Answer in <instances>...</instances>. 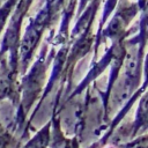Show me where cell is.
I'll list each match as a JSON object with an SVG mask.
<instances>
[{
    "instance_id": "cell-2",
    "label": "cell",
    "mask_w": 148,
    "mask_h": 148,
    "mask_svg": "<svg viewBox=\"0 0 148 148\" xmlns=\"http://www.w3.org/2000/svg\"><path fill=\"white\" fill-rule=\"evenodd\" d=\"M10 146V138L9 135L0 128V148H9Z\"/></svg>"
},
{
    "instance_id": "cell-1",
    "label": "cell",
    "mask_w": 148,
    "mask_h": 148,
    "mask_svg": "<svg viewBox=\"0 0 148 148\" xmlns=\"http://www.w3.org/2000/svg\"><path fill=\"white\" fill-rule=\"evenodd\" d=\"M125 68L127 74L133 75L138 68V54L136 53H128L127 58H126V64H125Z\"/></svg>"
}]
</instances>
